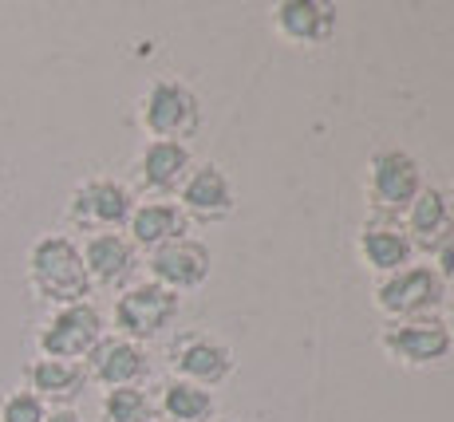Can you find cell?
Segmentation results:
<instances>
[{
    "label": "cell",
    "instance_id": "obj_18",
    "mask_svg": "<svg viewBox=\"0 0 454 422\" xmlns=\"http://www.w3.org/2000/svg\"><path fill=\"white\" fill-rule=\"evenodd\" d=\"M127 237L138 253H151L159 245H170L178 237H190V222L170 198H146L135 201V214L127 222Z\"/></svg>",
    "mask_w": 454,
    "mask_h": 422
},
{
    "label": "cell",
    "instance_id": "obj_6",
    "mask_svg": "<svg viewBox=\"0 0 454 422\" xmlns=\"http://www.w3.org/2000/svg\"><path fill=\"white\" fill-rule=\"evenodd\" d=\"M423 190V170L407 151L399 146H380L372 151L368 166H364V193H368L372 214L383 217H403L407 206Z\"/></svg>",
    "mask_w": 454,
    "mask_h": 422
},
{
    "label": "cell",
    "instance_id": "obj_27",
    "mask_svg": "<svg viewBox=\"0 0 454 422\" xmlns=\"http://www.w3.org/2000/svg\"><path fill=\"white\" fill-rule=\"evenodd\" d=\"M214 422H233V418H214Z\"/></svg>",
    "mask_w": 454,
    "mask_h": 422
},
{
    "label": "cell",
    "instance_id": "obj_17",
    "mask_svg": "<svg viewBox=\"0 0 454 422\" xmlns=\"http://www.w3.org/2000/svg\"><path fill=\"white\" fill-rule=\"evenodd\" d=\"M407 230V241L419 253H439L442 245L454 237V214H450V198L434 186H423L419 198L407 206V214L399 217Z\"/></svg>",
    "mask_w": 454,
    "mask_h": 422
},
{
    "label": "cell",
    "instance_id": "obj_12",
    "mask_svg": "<svg viewBox=\"0 0 454 422\" xmlns=\"http://www.w3.org/2000/svg\"><path fill=\"white\" fill-rule=\"evenodd\" d=\"M87 383L103 387V391H115V387H143L151 375V356L143 344L123 336H103L91 348V356L83 359Z\"/></svg>",
    "mask_w": 454,
    "mask_h": 422
},
{
    "label": "cell",
    "instance_id": "obj_21",
    "mask_svg": "<svg viewBox=\"0 0 454 422\" xmlns=\"http://www.w3.org/2000/svg\"><path fill=\"white\" fill-rule=\"evenodd\" d=\"M99 422H159V410L143 387H115V391H103Z\"/></svg>",
    "mask_w": 454,
    "mask_h": 422
},
{
    "label": "cell",
    "instance_id": "obj_2",
    "mask_svg": "<svg viewBox=\"0 0 454 422\" xmlns=\"http://www.w3.org/2000/svg\"><path fill=\"white\" fill-rule=\"evenodd\" d=\"M138 127L159 143H186L202 127V103L182 79L162 75L138 95Z\"/></svg>",
    "mask_w": 454,
    "mask_h": 422
},
{
    "label": "cell",
    "instance_id": "obj_1",
    "mask_svg": "<svg viewBox=\"0 0 454 422\" xmlns=\"http://www.w3.org/2000/svg\"><path fill=\"white\" fill-rule=\"evenodd\" d=\"M24 272H28L32 296L48 308L83 304L87 296L95 293L91 280H87V269H83L80 241L67 233H40L28 249Z\"/></svg>",
    "mask_w": 454,
    "mask_h": 422
},
{
    "label": "cell",
    "instance_id": "obj_22",
    "mask_svg": "<svg viewBox=\"0 0 454 422\" xmlns=\"http://www.w3.org/2000/svg\"><path fill=\"white\" fill-rule=\"evenodd\" d=\"M48 402L40 395H32L28 387H16V391L0 395V422H43L48 418Z\"/></svg>",
    "mask_w": 454,
    "mask_h": 422
},
{
    "label": "cell",
    "instance_id": "obj_7",
    "mask_svg": "<svg viewBox=\"0 0 454 422\" xmlns=\"http://www.w3.org/2000/svg\"><path fill=\"white\" fill-rule=\"evenodd\" d=\"M103 336H107V332H103V312L91 301L51 308L36 328V351L48 356V359H72V363H83Z\"/></svg>",
    "mask_w": 454,
    "mask_h": 422
},
{
    "label": "cell",
    "instance_id": "obj_8",
    "mask_svg": "<svg viewBox=\"0 0 454 422\" xmlns=\"http://www.w3.org/2000/svg\"><path fill=\"white\" fill-rule=\"evenodd\" d=\"M380 351H383V359H391L395 367L423 371V367H439L442 359H450L454 340L439 316H423V320L383 324Z\"/></svg>",
    "mask_w": 454,
    "mask_h": 422
},
{
    "label": "cell",
    "instance_id": "obj_14",
    "mask_svg": "<svg viewBox=\"0 0 454 422\" xmlns=\"http://www.w3.org/2000/svg\"><path fill=\"white\" fill-rule=\"evenodd\" d=\"M356 253H360V265L375 272V277H391V272L411 265V257H415L403 222H399V217H383V214H372L368 222L360 225V233H356Z\"/></svg>",
    "mask_w": 454,
    "mask_h": 422
},
{
    "label": "cell",
    "instance_id": "obj_9",
    "mask_svg": "<svg viewBox=\"0 0 454 422\" xmlns=\"http://www.w3.org/2000/svg\"><path fill=\"white\" fill-rule=\"evenodd\" d=\"M170 379H186L198 387H217L233 375V351L209 332H178L166 348Z\"/></svg>",
    "mask_w": 454,
    "mask_h": 422
},
{
    "label": "cell",
    "instance_id": "obj_19",
    "mask_svg": "<svg viewBox=\"0 0 454 422\" xmlns=\"http://www.w3.org/2000/svg\"><path fill=\"white\" fill-rule=\"evenodd\" d=\"M24 387L32 395H40L48 407H72L75 399L87 391V371L83 363H72V359H48L36 356L24 363Z\"/></svg>",
    "mask_w": 454,
    "mask_h": 422
},
{
    "label": "cell",
    "instance_id": "obj_15",
    "mask_svg": "<svg viewBox=\"0 0 454 422\" xmlns=\"http://www.w3.org/2000/svg\"><path fill=\"white\" fill-rule=\"evenodd\" d=\"M190 166V146L186 143H159V138H146L143 151L135 158V186L146 198H170L178 193V186L186 182Z\"/></svg>",
    "mask_w": 454,
    "mask_h": 422
},
{
    "label": "cell",
    "instance_id": "obj_4",
    "mask_svg": "<svg viewBox=\"0 0 454 422\" xmlns=\"http://www.w3.org/2000/svg\"><path fill=\"white\" fill-rule=\"evenodd\" d=\"M182 312V296L170 288L154 285V280H135L111 304V324H115V336L135 340V344H151L154 336H162Z\"/></svg>",
    "mask_w": 454,
    "mask_h": 422
},
{
    "label": "cell",
    "instance_id": "obj_20",
    "mask_svg": "<svg viewBox=\"0 0 454 422\" xmlns=\"http://www.w3.org/2000/svg\"><path fill=\"white\" fill-rule=\"evenodd\" d=\"M154 410L166 418V422H214V391L198 383H186V379H166L159 399H154Z\"/></svg>",
    "mask_w": 454,
    "mask_h": 422
},
{
    "label": "cell",
    "instance_id": "obj_25",
    "mask_svg": "<svg viewBox=\"0 0 454 422\" xmlns=\"http://www.w3.org/2000/svg\"><path fill=\"white\" fill-rule=\"evenodd\" d=\"M442 324H447V332H450V340H454V304H450V316H447Z\"/></svg>",
    "mask_w": 454,
    "mask_h": 422
},
{
    "label": "cell",
    "instance_id": "obj_24",
    "mask_svg": "<svg viewBox=\"0 0 454 422\" xmlns=\"http://www.w3.org/2000/svg\"><path fill=\"white\" fill-rule=\"evenodd\" d=\"M43 422H83V418H80V410L75 407H51Z\"/></svg>",
    "mask_w": 454,
    "mask_h": 422
},
{
    "label": "cell",
    "instance_id": "obj_5",
    "mask_svg": "<svg viewBox=\"0 0 454 422\" xmlns=\"http://www.w3.org/2000/svg\"><path fill=\"white\" fill-rule=\"evenodd\" d=\"M447 301V288H442L439 272L431 265H407L391 277H380L372 288V304L375 312L387 324H403V320H423L434 316Z\"/></svg>",
    "mask_w": 454,
    "mask_h": 422
},
{
    "label": "cell",
    "instance_id": "obj_13",
    "mask_svg": "<svg viewBox=\"0 0 454 422\" xmlns=\"http://www.w3.org/2000/svg\"><path fill=\"white\" fill-rule=\"evenodd\" d=\"M83 253V269L91 288H111V293H123L127 285H135L138 272V249L130 245L127 233H91L80 245Z\"/></svg>",
    "mask_w": 454,
    "mask_h": 422
},
{
    "label": "cell",
    "instance_id": "obj_23",
    "mask_svg": "<svg viewBox=\"0 0 454 422\" xmlns=\"http://www.w3.org/2000/svg\"><path fill=\"white\" fill-rule=\"evenodd\" d=\"M434 272H439V280H442V288H454V237L447 245H442L439 253H434Z\"/></svg>",
    "mask_w": 454,
    "mask_h": 422
},
{
    "label": "cell",
    "instance_id": "obj_11",
    "mask_svg": "<svg viewBox=\"0 0 454 422\" xmlns=\"http://www.w3.org/2000/svg\"><path fill=\"white\" fill-rule=\"evenodd\" d=\"M214 257H209V245H202L198 237H178L170 245L146 253V280L170 288V293H194L209 280Z\"/></svg>",
    "mask_w": 454,
    "mask_h": 422
},
{
    "label": "cell",
    "instance_id": "obj_26",
    "mask_svg": "<svg viewBox=\"0 0 454 422\" xmlns=\"http://www.w3.org/2000/svg\"><path fill=\"white\" fill-rule=\"evenodd\" d=\"M447 198H450V214H454V193H447Z\"/></svg>",
    "mask_w": 454,
    "mask_h": 422
},
{
    "label": "cell",
    "instance_id": "obj_10",
    "mask_svg": "<svg viewBox=\"0 0 454 422\" xmlns=\"http://www.w3.org/2000/svg\"><path fill=\"white\" fill-rule=\"evenodd\" d=\"M178 209L186 214V222L194 225H222L238 209V193H233L230 174L217 162H194L186 174V182L178 186Z\"/></svg>",
    "mask_w": 454,
    "mask_h": 422
},
{
    "label": "cell",
    "instance_id": "obj_3",
    "mask_svg": "<svg viewBox=\"0 0 454 422\" xmlns=\"http://www.w3.org/2000/svg\"><path fill=\"white\" fill-rule=\"evenodd\" d=\"M72 230L80 233H123L130 214H135V190L119 178H107V174H91L80 186L67 193L64 206Z\"/></svg>",
    "mask_w": 454,
    "mask_h": 422
},
{
    "label": "cell",
    "instance_id": "obj_16",
    "mask_svg": "<svg viewBox=\"0 0 454 422\" xmlns=\"http://www.w3.org/2000/svg\"><path fill=\"white\" fill-rule=\"evenodd\" d=\"M273 32L289 48H325L336 36V8L328 0H281L273 4Z\"/></svg>",
    "mask_w": 454,
    "mask_h": 422
}]
</instances>
